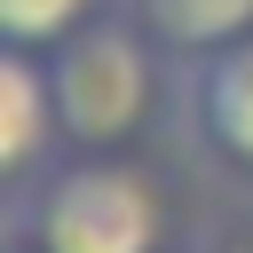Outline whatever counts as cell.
<instances>
[{
	"label": "cell",
	"instance_id": "8",
	"mask_svg": "<svg viewBox=\"0 0 253 253\" xmlns=\"http://www.w3.org/2000/svg\"><path fill=\"white\" fill-rule=\"evenodd\" d=\"M8 253H40V245H8Z\"/></svg>",
	"mask_w": 253,
	"mask_h": 253
},
{
	"label": "cell",
	"instance_id": "2",
	"mask_svg": "<svg viewBox=\"0 0 253 253\" xmlns=\"http://www.w3.org/2000/svg\"><path fill=\"white\" fill-rule=\"evenodd\" d=\"M32 245L40 253H150L158 245V198L126 166H71L47 182Z\"/></svg>",
	"mask_w": 253,
	"mask_h": 253
},
{
	"label": "cell",
	"instance_id": "6",
	"mask_svg": "<svg viewBox=\"0 0 253 253\" xmlns=\"http://www.w3.org/2000/svg\"><path fill=\"white\" fill-rule=\"evenodd\" d=\"M95 0H0V40L8 47H63L87 24Z\"/></svg>",
	"mask_w": 253,
	"mask_h": 253
},
{
	"label": "cell",
	"instance_id": "5",
	"mask_svg": "<svg viewBox=\"0 0 253 253\" xmlns=\"http://www.w3.org/2000/svg\"><path fill=\"white\" fill-rule=\"evenodd\" d=\"M142 24L174 47H229L253 40V0H142Z\"/></svg>",
	"mask_w": 253,
	"mask_h": 253
},
{
	"label": "cell",
	"instance_id": "7",
	"mask_svg": "<svg viewBox=\"0 0 253 253\" xmlns=\"http://www.w3.org/2000/svg\"><path fill=\"white\" fill-rule=\"evenodd\" d=\"M221 253H253V221H245V229H237V237H229Z\"/></svg>",
	"mask_w": 253,
	"mask_h": 253
},
{
	"label": "cell",
	"instance_id": "4",
	"mask_svg": "<svg viewBox=\"0 0 253 253\" xmlns=\"http://www.w3.org/2000/svg\"><path fill=\"white\" fill-rule=\"evenodd\" d=\"M198 119L229 158L253 166V40L213 47V63L198 71Z\"/></svg>",
	"mask_w": 253,
	"mask_h": 253
},
{
	"label": "cell",
	"instance_id": "1",
	"mask_svg": "<svg viewBox=\"0 0 253 253\" xmlns=\"http://www.w3.org/2000/svg\"><path fill=\"white\" fill-rule=\"evenodd\" d=\"M47 79H55V119H63V134H79V142H119V134H134L142 111H150V55H142L134 32H119V24H95V32L79 24V32L55 47Z\"/></svg>",
	"mask_w": 253,
	"mask_h": 253
},
{
	"label": "cell",
	"instance_id": "3",
	"mask_svg": "<svg viewBox=\"0 0 253 253\" xmlns=\"http://www.w3.org/2000/svg\"><path fill=\"white\" fill-rule=\"evenodd\" d=\"M55 126L63 119H55V79H47L40 47H8L0 55V166L24 174Z\"/></svg>",
	"mask_w": 253,
	"mask_h": 253
}]
</instances>
